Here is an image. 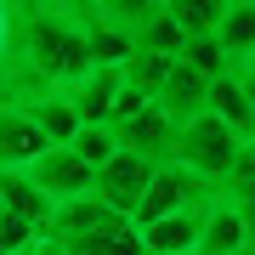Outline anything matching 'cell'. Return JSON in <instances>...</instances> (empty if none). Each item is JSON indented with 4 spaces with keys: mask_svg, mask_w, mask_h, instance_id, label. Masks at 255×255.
I'll return each mask as SVG.
<instances>
[{
    "mask_svg": "<svg viewBox=\"0 0 255 255\" xmlns=\"http://www.w3.org/2000/svg\"><path fill=\"white\" fill-rule=\"evenodd\" d=\"M238 153H244V136L238 130H227L216 114H193L182 130H176V164H187L199 182L210 187H227L233 170H238Z\"/></svg>",
    "mask_w": 255,
    "mask_h": 255,
    "instance_id": "6da1fadb",
    "label": "cell"
},
{
    "mask_svg": "<svg viewBox=\"0 0 255 255\" xmlns=\"http://www.w3.org/2000/svg\"><path fill=\"white\" fill-rule=\"evenodd\" d=\"M23 176H28V182H34L40 193H46L51 204L91 199V193H97V170H91V164H85L80 153H74V147H46V153L28 164Z\"/></svg>",
    "mask_w": 255,
    "mask_h": 255,
    "instance_id": "7a4b0ae2",
    "label": "cell"
},
{
    "mask_svg": "<svg viewBox=\"0 0 255 255\" xmlns=\"http://www.w3.org/2000/svg\"><path fill=\"white\" fill-rule=\"evenodd\" d=\"M153 170L159 164L153 159H142V153H130V147H119V153L97 170V199L114 210V216H136V204H142V193H147V182H153Z\"/></svg>",
    "mask_w": 255,
    "mask_h": 255,
    "instance_id": "3957f363",
    "label": "cell"
},
{
    "mask_svg": "<svg viewBox=\"0 0 255 255\" xmlns=\"http://www.w3.org/2000/svg\"><path fill=\"white\" fill-rule=\"evenodd\" d=\"M199 255H250V227H244V210L227 187L210 199L204 210V233H199Z\"/></svg>",
    "mask_w": 255,
    "mask_h": 255,
    "instance_id": "277c9868",
    "label": "cell"
},
{
    "mask_svg": "<svg viewBox=\"0 0 255 255\" xmlns=\"http://www.w3.org/2000/svg\"><path fill=\"white\" fill-rule=\"evenodd\" d=\"M46 147H51V142L40 136V125L23 114V102L0 97V170H28Z\"/></svg>",
    "mask_w": 255,
    "mask_h": 255,
    "instance_id": "5b68a950",
    "label": "cell"
},
{
    "mask_svg": "<svg viewBox=\"0 0 255 255\" xmlns=\"http://www.w3.org/2000/svg\"><path fill=\"white\" fill-rule=\"evenodd\" d=\"M114 136H119V147H130V153H142V159H153V164H170L176 159V119L159 108H147V114H136V119H125V125H114Z\"/></svg>",
    "mask_w": 255,
    "mask_h": 255,
    "instance_id": "8992f818",
    "label": "cell"
},
{
    "mask_svg": "<svg viewBox=\"0 0 255 255\" xmlns=\"http://www.w3.org/2000/svg\"><path fill=\"white\" fill-rule=\"evenodd\" d=\"M63 91H68L74 114H80L85 125H108L114 102H119V91H125V68H91V74H80L74 85H63Z\"/></svg>",
    "mask_w": 255,
    "mask_h": 255,
    "instance_id": "52a82bcc",
    "label": "cell"
},
{
    "mask_svg": "<svg viewBox=\"0 0 255 255\" xmlns=\"http://www.w3.org/2000/svg\"><path fill=\"white\" fill-rule=\"evenodd\" d=\"M23 114L40 125V136H46L51 147H74V136L85 130V119L74 114L68 91H40V97H23Z\"/></svg>",
    "mask_w": 255,
    "mask_h": 255,
    "instance_id": "ba28073f",
    "label": "cell"
},
{
    "mask_svg": "<svg viewBox=\"0 0 255 255\" xmlns=\"http://www.w3.org/2000/svg\"><path fill=\"white\" fill-rule=\"evenodd\" d=\"M204 210H210V204L142 227V250H147V255H193V250H199V233H204Z\"/></svg>",
    "mask_w": 255,
    "mask_h": 255,
    "instance_id": "9c48e42d",
    "label": "cell"
},
{
    "mask_svg": "<svg viewBox=\"0 0 255 255\" xmlns=\"http://www.w3.org/2000/svg\"><path fill=\"white\" fill-rule=\"evenodd\" d=\"M114 221V210L97 199H68V204H57L51 210V227H46V238H57V244H80V238H91L97 227H108Z\"/></svg>",
    "mask_w": 255,
    "mask_h": 255,
    "instance_id": "30bf717a",
    "label": "cell"
},
{
    "mask_svg": "<svg viewBox=\"0 0 255 255\" xmlns=\"http://www.w3.org/2000/svg\"><path fill=\"white\" fill-rule=\"evenodd\" d=\"M204 102H210V80H204V74H193L187 63H176L170 80H164V91H159V108L176 119V130H182L193 114H204Z\"/></svg>",
    "mask_w": 255,
    "mask_h": 255,
    "instance_id": "8fae6325",
    "label": "cell"
},
{
    "mask_svg": "<svg viewBox=\"0 0 255 255\" xmlns=\"http://www.w3.org/2000/svg\"><path fill=\"white\" fill-rule=\"evenodd\" d=\"M210 114L221 119L227 130H238V136H255V108H250V97H244V85H238V74H221V80H210V102H204Z\"/></svg>",
    "mask_w": 255,
    "mask_h": 255,
    "instance_id": "7c38bea8",
    "label": "cell"
},
{
    "mask_svg": "<svg viewBox=\"0 0 255 255\" xmlns=\"http://www.w3.org/2000/svg\"><path fill=\"white\" fill-rule=\"evenodd\" d=\"M0 187H6V216H17V221H28V227H40V233L51 227V210L57 204L28 182L23 170H0Z\"/></svg>",
    "mask_w": 255,
    "mask_h": 255,
    "instance_id": "4fadbf2b",
    "label": "cell"
},
{
    "mask_svg": "<svg viewBox=\"0 0 255 255\" xmlns=\"http://www.w3.org/2000/svg\"><path fill=\"white\" fill-rule=\"evenodd\" d=\"M159 11H164V0H91V17L119 28V34H130V40H136Z\"/></svg>",
    "mask_w": 255,
    "mask_h": 255,
    "instance_id": "5bb4252c",
    "label": "cell"
},
{
    "mask_svg": "<svg viewBox=\"0 0 255 255\" xmlns=\"http://www.w3.org/2000/svg\"><path fill=\"white\" fill-rule=\"evenodd\" d=\"M216 40H221V51H227L233 63H250L255 57V0H233V11L221 17Z\"/></svg>",
    "mask_w": 255,
    "mask_h": 255,
    "instance_id": "9a60e30c",
    "label": "cell"
},
{
    "mask_svg": "<svg viewBox=\"0 0 255 255\" xmlns=\"http://www.w3.org/2000/svg\"><path fill=\"white\" fill-rule=\"evenodd\" d=\"M164 11H170V17L187 28V40H193V34H216L221 17L233 11V0H164Z\"/></svg>",
    "mask_w": 255,
    "mask_h": 255,
    "instance_id": "2e32d148",
    "label": "cell"
},
{
    "mask_svg": "<svg viewBox=\"0 0 255 255\" xmlns=\"http://www.w3.org/2000/svg\"><path fill=\"white\" fill-rule=\"evenodd\" d=\"M170 68H176V57H159V51H142V46H136V57L125 63V85H130V91H142V97H153V102H159L164 80H170Z\"/></svg>",
    "mask_w": 255,
    "mask_h": 255,
    "instance_id": "e0dca14e",
    "label": "cell"
},
{
    "mask_svg": "<svg viewBox=\"0 0 255 255\" xmlns=\"http://www.w3.org/2000/svg\"><path fill=\"white\" fill-rule=\"evenodd\" d=\"M176 63H187L193 74H204V80H221V74H233V57L221 51V40L216 34H193L187 46H182V57Z\"/></svg>",
    "mask_w": 255,
    "mask_h": 255,
    "instance_id": "ac0fdd59",
    "label": "cell"
},
{
    "mask_svg": "<svg viewBox=\"0 0 255 255\" xmlns=\"http://www.w3.org/2000/svg\"><path fill=\"white\" fill-rule=\"evenodd\" d=\"M136 46H142V51H159V57H182V46H187V28L176 23L170 11H159V17H153V23H147L142 34H136Z\"/></svg>",
    "mask_w": 255,
    "mask_h": 255,
    "instance_id": "d6986e66",
    "label": "cell"
},
{
    "mask_svg": "<svg viewBox=\"0 0 255 255\" xmlns=\"http://www.w3.org/2000/svg\"><path fill=\"white\" fill-rule=\"evenodd\" d=\"M74 153H80L91 170H102L114 153H119V136H114V125H85L80 136H74Z\"/></svg>",
    "mask_w": 255,
    "mask_h": 255,
    "instance_id": "ffe728a7",
    "label": "cell"
},
{
    "mask_svg": "<svg viewBox=\"0 0 255 255\" xmlns=\"http://www.w3.org/2000/svg\"><path fill=\"white\" fill-rule=\"evenodd\" d=\"M153 108V97H142V91H119V102H114V114H108V125H125V119H136V114H147Z\"/></svg>",
    "mask_w": 255,
    "mask_h": 255,
    "instance_id": "44dd1931",
    "label": "cell"
},
{
    "mask_svg": "<svg viewBox=\"0 0 255 255\" xmlns=\"http://www.w3.org/2000/svg\"><path fill=\"white\" fill-rule=\"evenodd\" d=\"M227 187H255V136L244 142V153H238V170H233V182Z\"/></svg>",
    "mask_w": 255,
    "mask_h": 255,
    "instance_id": "7402d4cb",
    "label": "cell"
},
{
    "mask_svg": "<svg viewBox=\"0 0 255 255\" xmlns=\"http://www.w3.org/2000/svg\"><path fill=\"white\" fill-rule=\"evenodd\" d=\"M233 74H238V85H244V97L255 108V57H250V63H233Z\"/></svg>",
    "mask_w": 255,
    "mask_h": 255,
    "instance_id": "603a6c76",
    "label": "cell"
},
{
    "mask_svg": "<svg viewBox=\"0 0 255 255\" xmlns=\"http://www.w3.org/2000/svg\"><path fill=\"white\" fill-rule=\"evenodd\" d=\"M0 216H6V187H0Z\"/></svg>",
    "mask_w": 255,
    "mask_h": 255,
    "instance_id": "cb8c5ba5",
    "label": "cell"
},
{
    "mask_svg": "<svg viewBox=\"0 0 255 255\" xmlns=\"http://www.w3.org/2000/svg\"><path fill=\"white\" fill-rule=\"evenodd\" d=\"M17 255H40V250H34V244H28V250H17Z\"/></svg>",
    "mask_w": 255,
    "mask_h": 255,
    "instance_id": "d4e9b609",
    "label": "cell"
},
{
    "mask_svg": "<svg viewBox=\"0 0 255 255\" xmlns=\"http://www.w3.org/2000/svg\"><path fill=\"white\" fill-rule=\"evenodd\" d=\"M193 255H199V250H193Z\"/></svg>",
    "mask_w": 255,
    "mask_h": 255,
    "instance_id": "484cf974",
    "label": "cell"
}]
</instances>
